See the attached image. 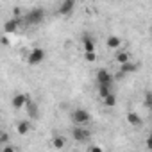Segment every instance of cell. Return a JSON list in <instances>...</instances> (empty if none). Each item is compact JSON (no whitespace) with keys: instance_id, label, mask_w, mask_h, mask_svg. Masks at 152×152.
Instances as JSON below:
<instances>
[{"instance_id":"6da1fadb","label":"cell","mask_w":152,"mask_h":152,"mask_svg":"<svg viewBox=\"0 0 152 152\" xmlns=\"http://www.w3.org/2000/svg\"><path fill=\"white\" fill-rule=\"evenodd\" d=\"M45 16H47V15H45V9L34 7V9H31V11L23 16V23H25V25H31V27H36V25L43 23Z\"/></svg>"},{"instance_id":"7a4b0ae2","label":"cell","mask_w":152,"mask_h":152,"mask_svg":"<svg viewBox=\"0 0 152 152\" xmlns=\"http://www.w3.org/2000/svg\"><path fill=\"white\" fill-rule=\"evenodd\" d=\"M45 57H47L45 48H41V47H34V48L29 52V56H27V63H29L31 66H38V64H41V63L45 61Z\"/></svg>"},{"instance_id":"3957f363","label":"cell","mask_w":152,"mask_h":152,"mask_svg":"<svg viewBox=\"0 0 152 152\" xmlns=\"http://www.w3.org/2000/svg\"><path fill=\"white\" fill-rule=\"evenodd\" d=\"M90 120H91V115L86 109H83V107H75L72 111V122H73V125H86Z\"/></svg>"},{"instance_id":"277c9868","label":"cell","mask_w":152,"mask_h":152,"mask_svg":"<svg viewBox=\"0 0 152 152\" xmlns=\"http://www.w3.org/2000/svg\"><path fill=\"white\" fill-rule=\"evenodd\" d=\"M72 138H73L75 141L83 143V141H88V140L91 138V132L86 129V125H75V127L72 129Z\"/></svg>"},{"instance_id":"5b68a950","label":"cell","mask_w":152,"mask_h":152,"mask_svg":"<svg viewBox=\"0 0 152 152\" xmlns=\"http://www.w3.org/2000/svg\"><path fill=\"white\" fill-rule=\"evenodd\" d=\"M113 81H115V77H113V73H111L109 70L100 68V70L97 72V86H99V84H104V86H113Z\"/></svg>"},{"instance_id":"8992f818","label":"cell","mask_w":152,"mask_h":152,"mask_svg":"<svg viewBox=\"0 0 152 152\" xmlns=\"http://www.w3.org/2000/svg\"><path fill=\"white\" fill-rule=\"evenodd\" d=\"M75 4H77V0H61V4L57 7V15L61 16H70L75 9Z\"/></svg>"},{"instance_id":"52a82bcc","label":"cell","mask_w":152,"mask_h":152,"mask_svg":"<svg viewBox=\"0 0 152 152\" xmlns=\"http://www.w3.org/2000/svg\"><path fill=\"white\" fill-rule=\"evenodd\" d=\"M23 22V18H18V16H13L11 20H7L4 23V32L6 34H15L18 29H20V23Z\"/></svg>"},{"instance_id":"ba28073f","label":"cell","mask_w":152,"mask_h":152,"mask_svg":"<svg viewBox=\"0 0 152 152\" xmlns=\"http://www.w3.org/2000/svg\"><path fill=\"white\" fill-rule=\"evenodd\" d=\"M106 47L109 48V50H120V47H122V39L118 38V36H115V34H111V36H107L106 38Z\"/></svg>"},{"instance_id":"9c48e42d","label":"cell","mask_w":152,"mask_h":152,"mask_svg":"<svg viewBox=\"0 0 152 152\" xmlns=\"http://www.w3.org/2000/svg\"><path fill=\"white\" fill-rule=\"evenodd\" d=\"M11 104H13L15 109H23L25 104H27V93H16V95L13 97Z\"/></svg>"},{"instance_id":"30bf717a","label":"cell","mask_w":152,"mask_h":152,"mask_svg":"<svg viewBox=\"0 0 152 152\" xmlns=\"http://www.w3.org/2000/svg\"><path fill=\"white\" fill-rule=\"evenodd\" d=\"M25 111L29 113V118H36L38 116V104L32 100L31 95H27V104H25Z\"/></svg>"},{"instance_id":"8fae6325","label":"cell","mask_w":152,"mask_h":152,"mask_svg":"<svg viewBox=\"0 0 152 152\" xmlns=\"http://www.w3.org/2000/svg\"><path fill=\"white\" fill-rule=\"evenodd\" d=\"M118 68H120V77H124V75H129V73H132V72L138 70L136 63H132V61H127V63H124V64H118Z\"/></svg>"},{"instance_id":"7c38bea8","label":"cell","mask_w":152,"mask_h":152,"mask_svg":"<svg viewBox=\"0 0 152 152\" xmlns=\"http://www.w3.org/2000/svg\"><path fill=\"white\" fill-rule=\"evenodd\" d=\"M127 122H129V125H132V127H140L141 124H143V120H141V116L136 113V111H129L127 113Z\"/></svg>"},{"instance_id":"4fadbf2b","label":"cell","mask_w":152,"mask_h":152,"mask_svg":"<svg viewBox=\"0 0 152 152\" xmlns=\"http://www.w3.org/2000/svg\"><path fill=\"white\" fill-rule=\"evenodd\" d=\"M115 61H116V64H124V63L131 61V52L129 50H116Z\"/></svg>"},{"instance_id":"5bb4252c","label":"cell","mask_w":152,"mask_h":152,"mask_svg":"<svg viewBox=\"0 0 152 152\" xmlns=\"http://www.w3.org/2000/svg\"><path fill=\"white\" fill-rule=\"evenodd\" d=\"M83 48H84V52H95V41L90 34L83 36Z\"/></svg>"},{"instance_id":"9a60e30c","label":"cell","mask_w":152,"mask_h":152,"mask_svg":"<svg viewBox=\"0 0 152 152\" xmlns=\"http://www.w3.org/2000/svg\"><path fill=\"white\" fill-rule=\"evenodd\" d=\"M16 132L22 134V136L29 134V132H31V122H29V120H20V122L16 124Z\"/></svg>"},{"instance_id":"2e32d148","label":"cell","mask_w":152,"mask_h":152,"mask_svg":"<svg viewBox=\"0 0 152 152\" xmlns=\"http://www.w3.org/2000/svg\"><path fill=\"white\" fill-rule=\"evenodd\" d=\"M97 88H99V97H100V100H102V99H106L107 95H111V93H113V86H104V84H99Z\"/></svg>"},{"instance_id":"e0dca14e","label":"cell","mask_w":152,"mask_h":152,"mask_svg":"<svg viewBox=\"0 0 152 152\" xmlns=\"http://www.w3.org/2000/svg\"><path fill=\"white\" fill-rule=\"evenodd\" d=\"M102 104H104L106 107H115V106H116V95H115V93L107 95L106 99H102Z\"/></svg>"},{"instance_id":"ac0fdd59","label":"cell","mask_w":152,"mask_h":152,"mask_svg":"<svg viewBox=\"0 0 152 152\" xmlns=\"http://www.w3.org/2000/svg\"><path fill=\"white\" fill-rule=\"evenodd\" d=\"M64 145H66V141H64V138H63V136H56V138L52 140V147H54V148H57V150L64 148Z\"/></svg>"},{"instance_id":"d6986e66","label":"cell","mask_w":152,"mask_h":152,"mask_svg":"<svg viewBox=\"0 0 152 152\" xmlns=\"http://www.w3.org/2000/svg\"><path fill=\"white\" fill-rule=\"evenodd\" d=\"M143 106H145L148 111H152V91H147V93L143 95Z\"/></svg>"},{"instance_id":"ffe728a7","label":"cell","mask_w":152,"mask_h":152,"mask_svg":"<svg viewBox=\"0 0 152 152\" xmlns=\"http://www.w3.org/2000/svg\"><path fill=\"white\" fill-rule=\"evenodd\" d=\"M84 59H86L88 63L97 61V52H84Z\"/></svg>"},{"instance_id":"44dd1931","label":"cell","mask_w":152,"mask_h":152,"mask_svg":"<svg viewBox=\"0 0 152 152\" xmlns=\"http://www.w3.org/2000/svg\"><path fill=\"white\" fill-rule=\"evenodd\" d=\"M7 141H9V136H7V132L2 131V132H0V145H6Z\"/></svg>"},{"instance_id":"7402d4cb","label":"cell","mask_w":152,"mask_h":152,"mask_svg":"<svg viewBox=\"0 0 152 152\" xmlns=\"http://www.w3.org/2000/svg\"><path fill=\"white\" fill-rule=\"evenodd\" d=\"M147 147L152 150V131H150V134H148V138H147Z\"/></svg>"},{"instance_id":"603a6c76","label":"cell","mask_w":152,"mask_h":152,"mask_svg":"<svg viewBox=\"0 0 152 152\" xmlns=\"http://www.w3.org/2000/svg\"><path fill=\"white\" fill-rule=\"evenodd\" d=\"M13 16H18L20 18V7H15L13 9Z\"/></svg>"},{"instance_id":"cb8c5ba5","label":"cell","mask_w":152,"mask_h":152,"mask_svg":"<svg viewBox=\"0 0 152 152\" xmlns=\"http://www.w3.org/2000/svg\"><path fill=\"white\" fill-rule=\"evenodd\" d=\"M2 43H4V45H9V39H7V34H6V36L2 38Z\"/></svg>"},{"instance_id":"d4e9b609","label":"cell","mask_w":152,"mask_h":152,"mask_svg":"<svg viewBox=\"0 0 152 152\" xmlns=\"http://www.w3.org/2000/svg\"><path fill=\"white\" fill-rule=\"evenodd\" d=\"M88 150H102L100 147H88Z\"/></svg>"},{"instance_id":"484cf974","label":"cell","mask_w":152,"mask_h":152,"mask_svg":"<svg viewBox=\"0 0 152 152\" xmlns=\"http://www.w3.org/2000/svg\"><path fill=\"white\" fill-rule=\"evenodd\" d=\"M150 32H152V29H150Z\"/></svg>"}]
</instances>
